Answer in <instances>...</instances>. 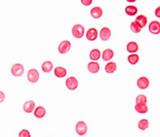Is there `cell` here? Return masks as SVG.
<instances>
[{"label": "cell", "mask_w": 160, "mask_h": 137, "mask_svg": "<svg viewBox=\"0 0 160 137\" xmlns=\"http://www.w3.org/2000/svg\"><path fill=\"white\" fill-rule=\"evenodd\" d=\"M85 34V28L81 24H76L72 28V35L76 38H81Z\"/></svg>", "instance_id": "6da1fadb"}, {"label": "cell", "mask_w": 160, "mask_h": 137, "mask_svg": "<svg viewBox=\"0 0 160 137\" xmlns=\"http://www.w3.org/2000/svg\"><path fill=\"white\" fill-rule=\"evenodd\" d=\"M88 132V126L85 121H80L76 125V132L80 136L85 135Z\"/></svg>", "instance_id": "7a4b0ae2"}, {"label": "cell", "mask_w": 160, "mask_h": 137, "mask_svg": "<svg viewBox=\"0 0 160 137\" xmlns=\"http://www.w3.org/2000/svg\"><path fill=\"white\" fill-rule=\"evenodd\" d=\"M11 72L14 76H21L24 72V67L22 64L16 63L11 68Z\"/></svg>", "instance_id": "3957f363"}, {"label": "cell", "mask_w": 160, "mask_h": 137, "mask_svg": "<svg viewBox=\"0 0 160 137\" xmlns=\"http://www.w3.org/2000/svg\"><path fill=\"white\" fill-rule=\"evenodd\" d=\"M27 76L29 82L32 83H37L39 79V72L35 68H31L28 71Z\"/></svg>", "instance_id": "277c9868"}, {"label": "cell", "mask_w": 160, "mask_h": 137, "mask_svg": "<svg viewBox=\"0 0 160 137\" xmlns=\"http://www.w3.org/2000/svg\"><path fill=\"white\" fill-rule=\"evenodd\" d=\"M66 86L70 90H76L78 86V81L74 76H71L66 80Z\"/></svg>", "instance_id": "5b68a950"}, {"label": "cell", "mask_w": 160, "mask_h": 137, "mask_svg": "<svg viewBox=\"0 0 160 137\" xmlns=\"http://www.w3.org/2000/svg\"><path fill=\"white\" fill-rule=\"evenodd\" d=\"M71 47V43L69 40H64L62 41L58 47V51L60 54H66L70 51Z\"/></svg>", "instance_id": "8992f818"}, {"label": "cell", "mask_w": 160, "mask_h": 137, "mask_svg": "<svg viewBox=\"0 0 160 137\" xmlns=\"http://www.w3.org/2000/svg\"><path fill=\"white\" fill-rule=\"evenodd\" d=\"M148 30L152 34H158L160 33V23L157 20H153L149 23Z\"/></svg>", "instance_id": "52a82bcc"}, {"label": "cell", "mask_w": 160, "mask_h": 137, "mask_svg": "<svg viewBox=\"0 0 160 137\" xmlns=\"http://www.w3.org/2000/svg\"><path fill=\"white\" fill-rule=\"evenodd\" d=\"M149 79L145 76H141V77L138 78L137 80V85L140 89L141 90H144L149 86Z\"/></svg>", "instance_id": "ba28073f"}, {"label": "cell", "mask_w": 160, "mask_h": 137, "mask_svg": "<svg viewBox=\"0 0 160 137\" xmlns=\"http://www.w3.org/2000/svg\"><path fill=\"white\" fill-rule=\"evenodd\" d=\"M111 35H112V32H111V30L109 27H103L100 30V38L103 41L109 40Z\"/></svg>", "instance_id": "9c48e42d"}, {"label": "cell", "mask_w": 160, "mask_h": 137, "mask_svg": "<svg viewBox=\"0 0 160 137\" xmlns=\"http://www.w3.org/2000/svg\"><path fill=\"white\" fill-rule=\"evenodd\" d=\"M23 108L26 113H31L34 110H35V103L32 100H27L24 104Z\"/></svg>", "instance_id": "30bf717a"}, {"label": "cell", "mask_w": 160, "mask_h": 137, "mask_svg": "<svg viewBox=\"0 0 160 137\" xmlns=\"http://www.w3.org/2000/svg\"><path fill=\"white\" fill-rule=\"evenodd\" d=\"M99 69H100L99 64L96 61H90L88 64V70L91 73H97V72H99Z\"/></svg>", "instance_id": "8fae6325"}, {"label": "cell", "mask_w": 160, "mask_h": 137, "mask_svg": "<svg viewBox=\"0 0 160 137\" xmlns=\"http://www.w3.org/2000/svg\"><path fill=\"white\" fill-rule=\"evenodd\" d=\"M86 37L90 41H93L95 40L98 37V30L95 28H90L89 30L87 31Z\"/></svg>", "instance_id": "7c38bea8"}, {"label": "cell", "mask_w": 160, "mask_h": 137, "mask_svg": "<svg viewBox=\"0 0 160 137\" xmlns=\"http://www.w3.org/2000/svg\"><path fill=\"white\" fill-rule=\"evenodd\" d=\"M91 16L94 19H99L102 16V9L99 6H95L91 9Z\"/></svg>", "instance_id": "4fadbf2b"}, {"label": "cell", "mask_w": 160, "mask_h": 137, "mask_svg": "<svg viewBox=\"0 0 160 137\" xmlns=\"http://www.w3.org/2000/svg\"><path fill=\"white\" fill-rule=\"evenodd\" d=\"M67 69H66L65 68H64V67L58 66L55 68L54 74H55V76H56V77L64 78L67 76Z\"/></svg>", "instance_id": "5bb4252c"}, {"label": "cell", "mask_w": 160, "mask_h": 137, "mask_svg": "<svg viewBox=\"0 0 160 137\" xmlns=\"http://www.w3.org/2000/svg\"><path fill=\"white\" fill-rule=\"evenodd\" d=\"M45 114H46L45 108L42 107V106H38V107H36L35 111H34V114H35V116L37 118H44Z\"/></svg>", "instance_id": "9a60e30c"}, {"label": "cell", "mask_w": 160, "mask_h": 137, "mask_svg": "<svg viewBox=\"0 0 160 137\" xmlns=\"http://www.w3.org/2000/svg\"><path fill=\"white\" fill-rule=\"evenodd\" d=\"M113 55H114V52H113V50L107 48V49L104 50L103 52H102V59H103L104 61H108L113 58Z\"/></svg>", "instance_id": "2e32d148"}, {"label": "cell", "mask_w": 160, "mask_h": 137, "mask_svg": "<svg viewBox=\"0 0 160 137\" xmlns=\"http://www.w3.org/2000/svg\"><path fill=\"white\" fill-rule=\"evenodd\" d=\"M135 22L137 25H138L141 28L144 27L147 24V22H148V19L144 15H139L135 19Z\"/></svg>", "instance_id": "e0dca14e"}, {"label": "cell", "mask_w": 160, "mask_h": 137, "mask_svg": "<svg viewBox=\"0 0 160 137\" xmlns=\"http://www.w3.org/2000/svg\"><path fill=\"white\" fill-rule=\"evenodd\" d=\"M101 55H102V54H101L100 51H99V49H97V48L92 50L89 54L90 58H91L92 61H98V60H99V58H101Z\"/></svg>", "instance_id": "ac0fdd59"}, {"label": "cell", "mask_w": 160, "mask_h": 137, "mask_svg": "<svg viewBox=\"0 0 160 137\" xmlns=\"http://www.w3.org/2000/svg\"><path fill=\"white\" fill-rule=\"evenodd\" d=\"M116 68H117L116 64L115 63V62H113V61H110V62H109V63H107L106 65L105 70H106V72H107V73L112 74L116 70Z\"/></svg>", "instance_id": "d6986e66"}, {"label": "cell", "mask_w": 160, "mask_h": 137, "mask_svg": "<svg viewBox=\"0 0 160 137\" xmlns=\"http://www.w3.org/2000/svg\"><path fill=\"white\" fill-rule=\"evenodd\" d=\"M135 110L139 114H145L148 112V107L144 104H136Z\"/></svg>", "instance_id": "ffe728a7"}, {"label": "cell", "mask_w": 160, "mask_h": 137, "mask_svg": "<svg viewBox=\"0 0 160 137\" xmlns=\"http://www.w3.org/2000/svg\"><path fill=\"white\" fill-rule=\"evenodd\" d=\"M53 68V64L50 61H45L42 65V70L44 72H50Z\"/></svg>", "instance_id": "44dd1931"}, {"label": "cell", "mask_w": 160, "mask_h": 137, "mask_svg": "<svg viewBox=\"0 0 160 137\" xmlns=\"http://www.w3.org/2000/svg\"><path fill=\"white\" fill-rule=\"evenodd\" d=\"M127 51L130 53H134L138 51V44L135 41H130L127 45Z\"/></svg>", "instance_id": "7402d4cb"}, {"label": "cell", "mask_w": 160, "mask_h": 137, "mask_svg": "<svg viewBox=\"0 0 160 137\" xmlns=\"http://www.w3.org/2000/svg\"><path fill=\"white\" fill-rule=\"evenodd\" d=\"M125 12H126V13H127L128 16H133L137 14V8L136 7V6H134V5H128V6H127L126 9H125Z\"/></svg>", "instance_id": "603a6c76"}, {"label": "cell", "mask_w": 160, "mask_h": 137, "mask_svg": "<svg viewBox=\"0 0 160 137\" xmlns=\"http://www.w3.org/2000/svg\"><path fill=\"white\" fill-rule=\"evenodd\" d=\"M137 126H138L139 129L144 131V130L147 129V128H148V126H149V121H148L147 119L140 120L138 124H137Z\"/></svg>", "instance_id": "cb8c5ba5"}, {"label": "cell", "mask_w": 160, "mask_h": 137, "mask_svg": "<svg viewBox=\"0 0 160 137\" xmlns=\"http://www.w3.org/2000/svg\"><path fill=\"white\" fill-rule=\"evenodd\" d=\"M127 61L131 65H135L139 61V56L137 54H130L127 58Z\"/></svg>", "instance_id": "d4e9b609"}, {"label": "cell", "mask_w": 160, "mask_h": 137, "mask_svg": "<svg viewBox=\"0 0 160 137\" xmlns=\"http://www.w3.org/2000/svg\"><path fill=\"white\" fill-rule=\"evenodd\" d=\"M148 101V99H147V97L144 96L143 94H140L138 95L137 97H136V104H146Z\"/></svg>", "instance_id": "484cf974"}, {"label": "cell", "mask_w": 160, "mask_h": 137, "mask_svg": "<svg viewBox=\"0 0 160 137\" xmlns=\"http://www.w3.org/2000/svg\"><path fill=\"white\" fill-rule=\"evenodd\" d=\"M130 29H131L132 31L136 33H140L141 30V28L137 24V23H136L135 21L132 22V23H130Z\"/></svg>", "instance_id": "4316f807"}, {"label": "cell", "mask_w": 160, "mask_h": 137, "mask_svg": "<svg viewBox=\"0 0 160 137\" xmlns=\"http://www.w3.org/2000/svg\"><path fill=\"white\" fill-rule=\"evenodd\" d=\"M19 137H31V133L28 130L23 129L20 132Z\"/></svg>", "instance_id": "83f0119b"}, {"label": "cell", "mask_w": 160, "mask_h": 137, "mask_svg": "<svg viewBox=\"0 0 160 137\" xmlns=\"http://www.w3.org/2000/svg\"><path fill=\"white\" fill-rule=\"evenodd\" d=\"M81 3L84 5L88 6L92 3V0H81Z\"/></svg>", "instance_id": "f1b7e54d"}, {"label": "cell", "mask_w": 160, "mask_h": 137, "mask_svg": "<svg viewBox=\"0 0 160 137\" xmlns=\"http://www.w3.org/2000/svg\"><path fill=\"white\" fill-rule=\"evenodd\" d=\"M5 98V93L2 91H0V103H2L4 101Z\"/></svg>", "instance_id": "f546056e"}, {"label": "cell", "mask_w": 160, "mask_h": 137, "mask_svg": "<svg viewBox=\"0 0 160 137\" xmlns=\"http://www.w3.org/2000/svg\"><path fill=\"white\" fill-rule=\"evenodd\" d=\"M155 16H157L158 18H160V6H158V7H157L156 9H155Z\"/></svg>", "instance_id": "4dcf8cb0"}]
</instances>
